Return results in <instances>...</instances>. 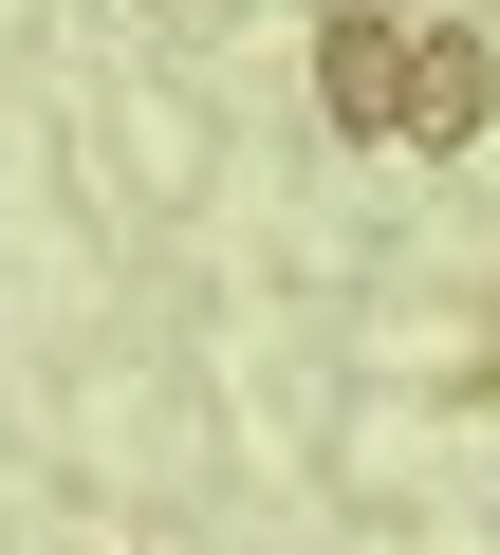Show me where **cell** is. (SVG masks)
Returning <instances> with one entry per match:
<instances>
[{"instance_id": "2", "label": "cell", "mask_w": 500, "mask_h": 555, "mask_svg": "<svg viewBox=\"0 0 500 555\" xmlns=\"http://www.w3.org/2000/svg\"><path fill=\"white\" fill-rule=\"evenodd\" d=\"M482 93H500V56H482V38H408V149H463V130H482Z\"/></svg>"}, {"instance_id": "1", "label": "cell", "mask_w": 500, "mask_h": 555, "mask_svg": "<svg viewBox=\"0 0 500 555\" xmlns=\"http://www.w3.org/2000/svg\"><path fill=\"white\" fill-rule=\"evenodd\" d=\"M316 112L352 149H408V20H389V0H334V20H316Z\"/></svg>"}, {"instance_id": "3", "label": "cell", "mask_w": 500, "mask_h": 555, "mask_svg": "<svg viewBox=\"0 0 500 555\" xmlns=\"http://www.w3.org/2000/svg\"><path fill=\"white\" fill-rule=\"evenodd\" d=\"M389 20H408V0H389Z\"/></svg>"}]
</instances>
